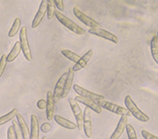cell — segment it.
Masks as SVG:
<instances>
[{
  "label": "cell",
  "instance_id": "17",
  "mask_svg": "<svg viewBox=\"0 0 158 139\" xmlns=\"http://www.w3.org/2000/svg\"><path fill=\"white\" fill-rule=\"evenodd\" d=\"M53 118H54V120L56 121L57 124H59L60 126H61V127H63L65 128H67V129L75 130V129L77 128V124H75L74 122H72L70 120L65 119V118H63L62 116H60V115H55Z\"/></svg>",
  "mask_w": 158,
  "mask_h": 139
},
{
  "label": "cell",
  "instance_id": "8",
  "mask_svg": "<svg viewBox=\"0 0 158 139\" xmlns=\"http://www.w3.org/2000/svg\"><path fill=\"white\" fill-rule=\"evenodd\" d=\"M83 129L88 138L93 137V122H92V112L89 108H85L84 111Z\"/></svg>",
  "mask_w": 158,
  "mask_h": 139
},
{
  "label": "cell",
  "instance_id": "24",
  "mask_svg": "<svg viewBox=\"0 0 158 139\" xmlns=\"http://www.w3.org/2000/svg\"><path fill=\"white\" fill-rule=\"evenodd\" d=\"M17 113H18L17 112V109L15 108V109H13V110L11 111L10 112H8L7 114L0 117V126L7 123L8 121H10V120H13L15 119V117H16Z\"/></svg>",
  "mask_w": 158,
  "mask_h": 139
},
{
  "label": "cell",
  "instance_id": "21",
  "mask_svg": "<svg viewBox=\"0 0 158 139\" xmlns=\"http://www.w3.org/2000/svg\"><path fill=\"white\" fill-rule=\"evenodd\" d=\"M21 51H22L21 44H20V41H18L15 43V46L13 47V49L11 50V52L7 55V62L11 63V62L15 61V59L17 58V56L19 55V54L21 53Z\"/></svg>",
  "mask_w": 158,
  "mask_h": 139
},
{
  "label": "cell",
  "instance_id": "26",
  "mask_svg": "<svg viewBox=\"0 0 158 139\" xmlns=\"http://www.w3.org/2000/svg\"><path fill=\"white\" fill-rule=\"evenodd\" d=\"M12 126L14 128V130H15V137H16V139H24L23 138V136H22V129L20 128V126L18 124L17 120H15L13 119V122H12Z\"/></svg>",
  "mask_w": 158,
  "mask_h": 139
},
{
  "label": "cell",
  "instance_id": "10",
  "mask_svg": "<svg viewBox=\"0 0 158 139\" xmlns=\"http://www.w3.org/2000/svg\"><path fill=\"white\" fill-rule=\"evenodd\" d=\"M47 2H48L47 0H43V1H41L40 7H39V8H38L37 13L36 14V16H35V18H34V20H33V22H32V25H31V27H32L33 29H36V28H37V27L40 25V23L42 22V21H43L44 16L45 14H46Z\"/></svg>",
  "mask_w": 158,
  "mask_h": 139
},
{
  "label": "cell",
  "instance_id": "3",
  "mask_svg": "<svg viewBox=\"0 0 158 139\" xmlns=\"http://www.w3.org/2000/svg\"><path fill=\"white\" fill-rule=\"evenodd\" d=\"M20 44L22 47V51L24 54V57L27 61L30 62L32 60V54L30 51V46H29V38H28V31L27 27L23 26L22 29L20 30Z\"/></svg>",
  "mask_w": 158,
  "mask_h": 139
},
{
  "label": "cell",
  "instance_id": "7",
  "mask_svg": "<svg viewBox=\"0 0 158 139\" xmlns=\"http://www.w3.org/2000/svg\"><path fill=\"white\" fill-rule=\"evenodd\" d=\"M73 13H74V15H75L76 17L78 18V20H80L81 22H83L84 24H85L86 26L90 27V29H98V28H101V24L99 22H96L94 19H92L91 17L87 16L85 14H84L77 7H74Z\"/></svg>",
  "mask_w": 158,
  "mask_h": 139
},
{
  "label": "cell",
  "instance_id": "1",
  "mask_svg": "<svg viewBox=\"0 0 158 139\" xmlns=\"http://www.w3.org/2000/svg\"><path fill=\"white\" fill-rule=\"evenodd\" d=\"M124 104L126 106V109L130 111V113L131 115H133V117L136 118L138 120L142 121V122L149 121V117L138 108V106L135 104V102L132 101V99H131V97L130 95L125 96Z\"/></svg>",
  "mask_w": 158,
  "mask_h": 139
},
{
  "label": "cell",
  "instance_id": "34",
  "mask_svg": "<svg viewBox=\"0 0 158 139\" xmlns=\"http://www.w3.org/2000/svg\"><path fill=\"white\" fill-rule=\"evenodd\" d=\"M42 139H47V137H44Z\"/></svg>",
  "mask_w": 158,
  "mask_h": 139
},
{
  "label": "cell",
  "instance_id": "13",
  "mask_svg": "<svg viewBox=\"0 0 158 139\" xmlns=\"http://www.w3.org/2000/svg\"><path fill=\"white\" fill-rule=\"evenodd\" d=\"M93 55H94V51H93L92 49L88 50V51L80 58V60H79L78 62L75 63V65L72 67V70H73L74 72H79V71H81L82 69L85 68L87 64H88V63H89V61H90V60L92 59V57H93Z\"/></svg>",
  "mask_w": 158,
  "mask_h": 139
},
{
  "label": "cell",
  "instance_id": "2",
  "mask_svg": "<svg viewBox=\"0 0 158 139\" xmlns=\"http://www.w3.org/2000/svg\"><path fill=\"white\" fill-rule=\"evenodd\" d=\"M55 16L57 20L60 22L64 27L69 29L70 31L77 34V35H84L85 34V30L83 29L82 27L78 26L76 22H74L71 20H69L68 17H66L64 15H62L60 12L55 11Z\"/></svg>",
  "mask_w": 158,
  "mask_h": 139
},
{
  "label": "cell",
  "instance_id": "28",
  "mask_svg": "<svg viewBox=\"0 0 158 139\" xmlns=\"http://www.w3.org/2000/svg\"><path fill=\"white\" fill-rule=\"evenodd\" d=\"M6 64H7V56L6 54H3L0 59V78L2 77L6 68Z\"/></svg>",
  "mask_w": 158,
  "mask_h": 139
},
{
  "label": "cell",
  "instance_id": "4",
  "mask_svg": "<svg viewBox=\"0 0 158 139\" xmlns=\"http://www.w3.org/2000/svg\"><path fill=\"white\" fill-rule=\"evenodd\" d=\"M101 108L103 109H106V110L109 111L111 112H114L117 115H120V116H127V117H131V113L130 111L126 108H123L122 106H119L117 104H115L113 102H108L106 100H102L100 102H97Z\"/></svg>",
  "mask_w": 158,
  "mask_h": 139
},
{
  "label": "cell",
  "instance_id": "35",
  "mask_svg": "<svg viewBox=\"0 0 158 139\" xmlns=\"http://www.w3.org/2000/svg\"><path fill=\"white\" fill-rule=\"evenodd\" d=\"M156 37H157V44H158V31H157V35H156Z\"/></svg>",
  "mask_w": 158,
  "mask_h": 139
},
{
  "label": "cell",
  "instance_id": "16",
  "mask_svg": "<svg viewBox=\"0 0 158 139\" xmlns=\"http://www.w3.org/2000/svg\"><path fill=\"white\" fill-rule=\"evenodd\" d=\"M74 75H75V72L72 70V68H69L68 70V76H67L66 81H65L64 89H63V92H62V95H61V98H66L68 96V95H69L72 86H73Z\"/></svg>",
  "mask_w": 158,
  "mask_h": 139
},
{
  "label": "cell",
  "instance_id": "22",
  "mask_svg": "<svg viewBox=\"0 0 158 139\" xmlns=\"http://www.w3.org/2000/svg\"><path fill=\"white\" fill-rule=\"evenodd\" d=\"M21 26H22V21L20 18H16L15 20V22L13 23V26L12 28L10 29L9 32H8V36L10 37H14L18 33V31L21 29Z\"/></svg>",
  "mask_w": 158,
  "mask_h": 139
},
{
  "label": "cell",
  "instance_id": "25",
  "mask_svg": "<svg viewBox=\"0 0 158 139\" xmlns=\"http://www.w3.org/2000/svg\"><path fill=\"white\" fill-rule=\"evenodd\" d=\"M55 5L53 0H49L47 2V9H46V14H47V18L48 20H52L54 15H55Z\"/></svg>",
  "mask_w": 158,
  "mask_h": 139
},
{
  "label": "cell",
  "instance_id": "29",
  "mask_svg": "<svg viewBox=\"0 0 158 139\" xmlns=\"http://www.w3.org/2000/svg\"><path fill=\"white\" fill-rule=\"evenodd\" d=\"M141 136H142L143 138L145 139H158V137L153 135V134H151V133H149L148 131H147V130H145V129H142V131H141Z\"/></svg>",
  "mask_w": 158,
  "mask_h": 139
},
{
  "label": "cell",
  "instance_id": "14",
  "mask_svg": "<svg viewBox=\"0 0 158 139\" xmlns=\"http://www.w3.org/2000/svg\"><path fill=\"white\" fill-rule=\"evenodd\" d=\"M128 124V117L127 116H121L119 122L115 128V131L113 132V134L111 135L109 139H119L121 137L123 131L126 128V126Z\"/></svg>",
  "mask_w": 158,
  "mask_h": 139
},
{
  "label": "cell",
  "instance_id": "33",
  "mask_svg": "<svg viewBox=\"0 0 158 139\" xmlns=\"http://www.w3.org/2000/svg\"><path fill=\"white\" fill-rule=\"evenodd\" d=\"M36 106L38 107V109H40V110H44V109H45L46 108V101L45 100H44V99H40V100H38L37 102H36Z\"/></svg>",
  "mask_w": 158,
  "mask_h": 139
},
{
  "label": "cell",
  "instance_id": "23",
  "mask_svg": "<svg viewBox=\"0 0 158 139\" xmlns=\"http://www.w3.org/2000/svg\"><path fill=\"white\" fill-rule=\"evenodd\" d=\"M61 54L64 55L66 58H68L69 61H71V62H74L75 63H77L79 60H80V58H81V56H79L77 54L74 53L71 50H69V49H63L61 51Z\"/></svg>",
  "mask_w": 158,
  "mask_h": 139
},
{
  "label": "cell",
  "instance_id": "9",
  "mask_svg": "<svg viewBox=\"0 0 158 139\" xmlns=\"http://www.w3.org/2000/svg\"><path fill=\"white\" fill-rule=\"evenodd\" d=\"M88 32L90 34H93L95 36H98V37H101V38H104V39H107L108 41H111L113 42L114 44H117L118 43V38L117 37L114 35L113 33L109 32L106 29H101V28H98V29H90L88 30Z\"/></svg>",
  "mask_w": 158,
  "mask_h": 139
},
{
  "label": "cell",
  "instance_id": "15",
  "mask_svg": "<svg viewBox=\"0 0 158 139\" xmlns=\"http://www.w3.org/2000/svg\"><path fill=\"white\" fill-rule=\"evenodd\" d=\"M47 99H46V118L48 120H52L54 117V100H53V94L48 91L47 92Z\"/></svg>",
  "mask_w": 158,
  "mask_h": 139
},
{
  "label": "cell",
  "instance_id": "19",
  "mask_svg": "<svg viewBox=\"0 0 158 139\" xmlns=\"http://www.w3.org/2000/svg\"><path fill=\"white\" fill-rule=\"evenodd\" d=\"M16 118H17V122H18V124H19V126H20L21 129H22L23 138L29 139L30 131H29V127H28V125H27V123H26V121H25L24 118L22 117V114H19V113H17Z\"/></svg>",
  "mask_w": 158,
  "mask_h": 139
},
{
  "label": "cell",
  "instance_id": "12",
  "mask_svg": "<svg viewBox=\"0 0 158 139\" xmlns=\"http://www.w3.org/2000/svg\"><path fill=\"white\" fill-rule=\"evenodd\" d=\"M67 76H68V72H64L60 76V78L58 80L57 83L55 85L54 92H53L54 102H58L61 98V95H62V92H63V89H64V84L66 79H67Z\"/></svg>",
  "mask_w": 158,
  "mask_h": 139
},
{
  "label": "cell",
  "instance_id": "18",
  "mask_svg": "<svg viewBox=\"0 0 158 139\" xmlns=\"http://www.w3.org/2000/svg\"><path fill=\"white\" fill-rule=\"evenodd\" d=\"M31 129H30V136L29 139H38L39 138V123L38 119L35 114L31 115Z\"/></svg>",
  "mask_w": 158,
  "mask_h": 139
},
{
  "label": "cell",
  "instance_id": "30",
  "mask_svg": "<svg viewBox=\"0 0 158 139\" xmlns=\"http://www.w3.org/2000/svg\"><path fill=\"white\" fill-rule=\"evenodd\" d=\"M54 1V5L55 7H57V8L60 11H63L65 9L64 7V1L63 0H53Z\"/></svg>",
  "mask_w": 158,
  "mask_h": 139
},
{
  "label": "cell",
  "instance_id": "20",
  "mask_svg": "<svg viewBox=\"0 0 158 139\" xmlns=\"http://www.w3.org/2000/svg\"><path fill=\"white\" fill-rule=\"evenodd\" d=\"M150 51L152 57L154 61L158 64V44H157V37L154 36L152 37L150 42Z\"/></svg>",
  "mask_w": 158,
  "mask_h": 139
},
{
  "label": "cell",
  "instance_id": "27",
  "mask_svg": "<svg viewBox=\"0 0 158 139\" xmlns=\"http://www.w3.org/2000/svg\"><path fill=\"white\" fill-rule=\"evenodd\" d=\"M125 129H126V133H127L128 139H138L136 130H135V128H133V126H131V124H127Z\"/></svg>",
  "mask_w": 158,
  "mask_h": 139
},
{
  "label": "cell",
  "instance_id": "6",
  "mask_svg": "<svg viewBox=\"0 0 158 139\" xmlns=\"http://www.w3.org/2000/svg\"><path fill=\"white\" fill-rule=\"evenodd\" d=\"M73 89L80 96H83V97H85V98H88V99H91V100H93L94 102H100V101H102V100H105V97L103 95L93 93V92L87 90L85 88H84L83 87L79 86L77 84H76V85L73 86Z\"/></svg>",
  "mask_w": 158,
  "mask_h": 139
},
{
  "label": "cell",
  "instance_id": "11",
  "mask_svg": "<svg viewBox=\"0 0 158 139\" xmlns=\"http://www.w3.org/2000/svg\"><path fill=\"white\" fill-rule=\"evenodd\" d=\"M74 99L77 102H81L82 104L85 105L87 108H89L90 110H93L96 113H98V114H101V112H102V108H101V106L97 102L91 100V99H88V98L80 96V95H77L76 98H74Z\"/></svg>",
  "mask_w": 158,
  "mask_h": 139
},
{
  "label": "cell",
  "instance_id": "32",
  "mask_svg": "<svg viewBox=\"0 0 158 139\" xmlns=\"http://www.w3.org/2000/svg\"><path fill=\"white\" fill-rule=\"evenodd\" d=\"M40 129H41V131L44 132V133H48L51 129L50 123H48V122H44V123H43V124L41 125V127H40Z\"/></svg>",
  "mask_w": 158,
  "mask_h": 139
},
{
  "label": "cell",
  "instance_id": "5",
  "mask_svg": "<svg viewBox=\"0 0 158 139\" xmlns=\"http://www.w3.org/2000/svg\"><path fill=\"white\" fill-rule=\"evenodd\" d=\"M69 103L70 105L72 112L75 116L76 121H77V126L78 128V131L83 130V120H84V115L81 111V108L79 106L78 102H77L74 98H69Z\"/></svg>",
  "mask_w": 158,
  "mask_h": 139
},
{
  "label": "cell",
  "instance_id": "31",
  "mask_svg": "<svg viewBox=\"0 0 158 139\" xmlns=\"http://www.w3.org/2000/svg\"><path fill=\"white\" fill-rule=\"evenodd\" d=\"M7 139H16L15 137V130H14V128L13 126L9 127L7 129Z\"/></svg>",
  "mask_w": 158,
  "mask_h": 139
}]
</instances>
